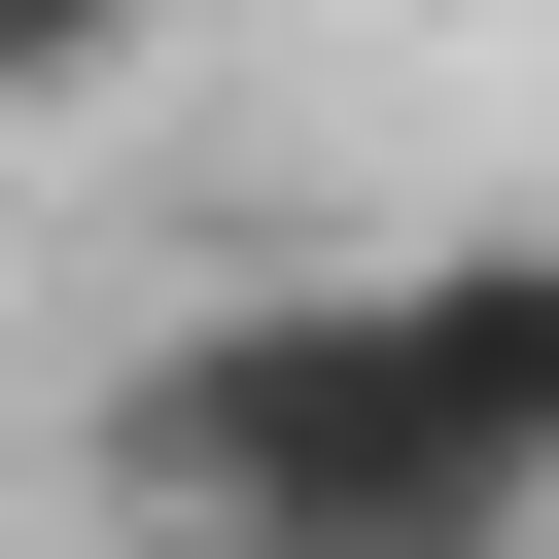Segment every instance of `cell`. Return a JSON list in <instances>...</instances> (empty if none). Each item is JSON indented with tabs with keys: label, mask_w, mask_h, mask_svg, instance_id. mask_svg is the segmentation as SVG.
Here are the masks:
<instances>
[{
	"label": "cell",
	"mask_w": 559,
	"mask_h": 559,
	"mask_svg": "<svg viewBox=\"0 0 559 559\" xmlns=\"http://www.w3.org/2000/svg\"><path fill=\"white\" fill-rule=\"evenodd\" d=\"M140 35H175V0H0V140H70V105H140Z\"/></svg>",
	"instance_id": "obj_2"
},
{
	"label": "cell",
	"mask_w": 559,
	"mask_h": 559,
	"mask_svg": "<svg viewBox=\"0 0 559 559\" xmlns=\"http://www.w3.org/2000/svg\"><path fill=\"white\" fill-rule=\"evenodd\" d=\"M140 559H559V245H384V280H210L105 384Z\"/></svg>",
	"instance_id": "obj_1"
}]
</instances>
